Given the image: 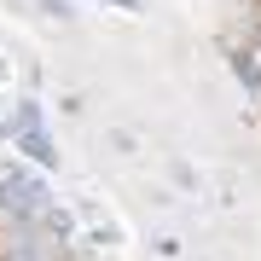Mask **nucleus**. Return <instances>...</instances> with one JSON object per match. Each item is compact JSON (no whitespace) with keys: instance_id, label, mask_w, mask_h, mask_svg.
I'll return each instance as SVG.
<instances>
[{"instance_id":"nucleus-1","label":"nucleus","mask_w":261,"mask_h":261,"mask_svg":"<svg viewBox=\"0 0 261 261\" xmlns=\"http://www.w3.org/2000/svg\"><path fill=\"white\" fill-rule=\"evenodd\" d=\"M41 6H47L53 18H70V0H41Z\"/></svg>"},{"instance_id":"nucleus-2","label":"nucleus","mask_w":261,"mask_h":261,"mask_svg":"<svg viewBox=\"0 0 261 261\" xmlns=\"http://www.w3.org/2000/svg\"><path fill=\"white\" fill-rule=\"evenodd\" d=\"M111 6H122V12H140V0H111Z\"/></svg>"}]
</instances>
